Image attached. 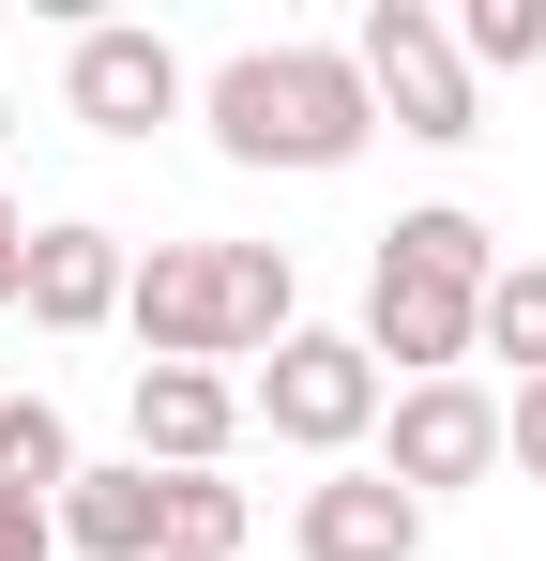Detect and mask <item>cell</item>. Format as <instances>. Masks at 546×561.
Segmentation results:
<instances>
[{
	"label": "cell",
	"instance_id": "6da1fadb",
	"mask_svg": "<svg viewBox=\"0 0 546 561\" xmlns=\"http://www.w3.org/2000/svg\"><path fill=\"white\" fill-rule=\"evenodd\" d=\"M122 334H137V365H243V350L273 365L304 334V274H288V243H137Z\"/></svg>",
	"mask_w": 546,
	"mask_h": 561
},
{
	"label": "cell",
	"instance_id": "7a4b0ae2",
	"mask_svg": "<svg viewBox=\"0 0 546 561\" xmlns=\"http://www.w3.org/2000/svg\"><path fill=\"white\" fill-rule=\"evenodd\" d=\"M197 122H213L228 168H304V183L364 168V137H379L350 46H228V61L197 77Z\"/></svg>",
	"mask_w": 546,
	"mask_h": 561
},
{
	"label": "cell",
	"instance_id": "3957f363",
	"mask_svg": "<svg viewBox=\"0 0 546 561\" xmlns=\"http://www.w3.org/2000/svg\"><path fill=\"white\" fill-rule=\"evenodd\" d=\"M486 274H501V228H486V213H455V197L395 213V228H379V274H364V365L395 379V394H410V379H470Z\"/></svg>",
	"mask_w": 546,
	"mask_h": 561
},
{
	"label": "cell",
	"instance_id": "277c9868",
	"mask_svg": "<svg viewBox=\"0 0 546 561\" xmlns=\"http://www.w3.org/2000/svg\"><path fill=\"white\" fill-rule=\"evenodd\" d=\"M350 61H364V106H379L395 137H425V152H470V137H486V77L455 61L441 0H364Z\"/></svg>",
	"mask_w": 546,
	"mask_h": 561
},
{
	"label": "cell",
	"instance_id": "5b68a950",
	"mask_svg": "<svg viewBox=\"0 0 546 561\" xmlns=\"http://www.w3.org/2000/svg\"><path fill=\"white\" fill-rule=\"evenodd\" d=\"M379 410H395V379L364 365V334H319V319L243 379V425H273L288 456H319V470H350L364 440H379Z\"/></svg>",
	"mask_w": 546,
	"mask_h": 561
},
{
	"label": "cell",
	"instance_id": "8992f818",
	"mask_svg": "<svg viewBox=\"0 0 546 561\" xmlns=\"http://www.w3.org/2000/svg\"><path fill=\"white\" fill-rule=\"evenodd\" d=\"M379 470L441 516L455 485H486V470H501V394H486V379H410V394L379 410Z\"/></svg>",
	"mask_w": 546,
	"mask_h": 561
},
{
	"label": "cell",
	"instance_id": "52a82bcc",
	"mask_svg": "<svg viewBox=\"0 0 546 561\" xmlns=\"http://www.w3.org/2000/svg\"><path fill=\"white\" fill-rule=\"evenodd\" d=\"M61 106H77L91 137H152V122H182V106H197V77H182V46H168V31L91 15L77 46H61Z\"/></svg>",
	"mask_w": 546,
	"mask_h": 561
},
{
	"label": "cell",
	"instance_id": "ba28073f",
	"mask_svg": "<svg viewBox=\"0 0 546 561\" xmlns=\"http://www.w3.org/2000/svg\"><path fill=\"white\" fill-rule=\"evenodd\" d=\"M288 561H425V501L379 456H350V470H319L288 501Z\"/></svg>",
	"mask_w": 546,
	"mask_h": 561
},
{
	"label": "cell",
	"instance_id": "9c48e42d",
	"mask_svg": "<svg viewBox=\"0 0 546 561\" xmlns=\"http://www.w3.org/2000/svg\"><path fill=\"white\" fill-rule=\"evenodd\" d=\"M137 470H228V440H243V379L228 365H137Z\"/></svg>",
	"mask_w": 546,
	"mask_h": 561
},
{
	"label": "cell",
	"instance_id": "30bf717a",
	"mask_svg": "<svg viewBox=\"0 0 546 561\" xmlns=\"http://www.w3.org/2000/svg\"><path fill=\"white\" fill-rule=\"evenodd\" d=\"M122 288H137V243H122V228H91V213L31 228V319H46V334H106Z\"/></svg>",
	"mask_w": 546,
	"mask_h": 561
},
{
	"label": "cell",
	"instance_id": "8fae6325",
	"mask_svg": "<svg viewBox=\"0 0 546 561\" xmlns=\"http://www.w3.org/2000/svg\"><path fill=\"white\" fill-rule=\"evenodd\" d=\"M61 547L77 561H168V470H137V456H106L61 485Z\"/></svg>",
	"mask_w": 546,
	"mask_h": 561
},
{
	"label": "cell",
	"instance_id": "7c38bea8",
	"mask_svg": "<svg viewBox=\"0 0 546 561\" xmlns=\"http://www.w3.org/2000/svg\"><path fill=\"white\" fill-rule=\"evenodd\" d=\"M77 425H61V410H46V394H0V501H46V516H61V485H77Z\"/></svg>",
	"mask_w": 546,
	"mask_h": 561
},
{
	"label": "cell",
	"instance_id": "4fadbf2b",
	"mask_svg": "<svg viewBox=\"0 0 546 561\" xmlns=\"http://www.w3.org/2000/svg\"><path fill=\"white\" fill-rule=\"evenodd\" d=\"M470 350H486V365H516V379H546V259H501V274H486Z\"/></svg>",
	"mask_w": 546,
	"mask_h": 561
},
{
	"label": "cell",
	"instance_id": "5bb4252c",
	"mask_svg": "<svg viewBox=\"0 0 546 561\" xmlns=\"http://www.w3.org/2000/svg\"><path fill=\"white\" fill-rule=\"evenodd\" d=\"M243 485L228 470H168V561H243Z\"/></svg>",
	"mask_w": 546,
	"mask_h": 561
},
{
	"label": "cell",
	"instance_id": "9a60e30c",
	"mask_svg": "<svg viewBox=\"0 0 546 561\" xmlns=\"http://www.w3.org/2000/svg\"><path fill=\"white\" fill-rule=\"evenodd\" d=\"M441 31H455L470 77H532L546 61V0H470V15H441Z\"/></svg>",
	"mask_w": 546,
	"mask_h": 561
},
{
	"label": "cell",
	"instance_id": "2e32d148",
	"mask_svg": "<svg viewBox=\"0 0 546 561\" xmlns=\"http://www.w3.org/2000/svg\"><path fill=\"white\" fill-rule=\"evenodd\" d=\"M501 470H516V485H546V379H516V394H501Z\"/></svg>",
	"mask_w": 546,
	"mask_h": 561
},
{
	"label": "cell",
	"instance_id": "e0dca14e",
	"mask_svg": "<svg viewBox=\"0 0 546 561\" xmlns=\"http://www.w3.org/2000/svg\"><path fill=\"white\" fill-rule=\"evenodd\" d=\"M0 561H61V516L46 501H0Z\"/></svg>",
	"mask_w": 546,
	"mask_h": 561
},
{
	"label": "cell",
	"instance_id": "ac0fdd59",
	"mask_svg": "<svg viewBox=\"0 0 546 561\" xmlns=\"http://www.w3.org/2000/svg\"><path fill=\"white\" fill-rule=\"evenodd\" d=\"M15 304H31V213L0 197V319H15Z\"/></svg>",
	"mask_w": 546,
	"mask_h": 561
},
{
	"label": "cell",
	"instance_id": "d6986e66",
	"mask_svg": "<svg viewBox=\"0 0 546 561\" xmlns=\"http://www.w3.org/2000/svg\"><path fill=\"white\" fill-rule=\"evenodd\" d=\"M0 137H15V92H0Z\"/></svg>",
	"mask_w": 546,
	"mask_h": 561
}]
</instances>
